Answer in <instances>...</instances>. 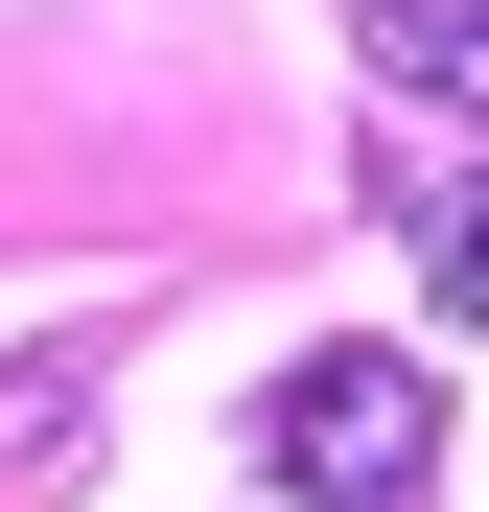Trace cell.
Masks as SVG:
<instances>
[{
	"label": "cell",
	"mask_w": 489,
	"mask_h": 512,
	"mask_svg": "<svg viewBox=\"0 0 489 512\" xmlns=\"http://www.w3.org/2000/svg\"><path fill=\"white\" fill-rule=\"evenodd\" d=\"M257 466H280L303 512H420V489H443V373H420V350H303V373L257 396Z\"/></svg>",
	"instance_id": "6da1fadb"
},
{
	"label": "cell",
	"mask_w": 489,
	"mask_h": 512,
	"mask_svg": "<svg viewBox=\"0 0 489 512\" xmlns=\"http://www.w3.org/2000/svg\"><path fill=\"white\" fill-rule=\"evenodd\" d=\"M350 47L396 70V94H443V117H489V0H350Z\"/></svg>",
	"instance_id": "7a4b0ae2"
},
{
	"label": "cell",
	"mask_w": 489,
	"mask_h": 512,
	"mask_svg": "<svg viewBox=\"0 0 489 512\" xmlns=\"http://www.w3.org/2000/svg\"><path fill=\"white\" fill-rule=\"evenodd\" d=\"M396 210H420V303H466V326H489V163H420Z\"/></svg>",
	"instance_id": "3957f363"
}]
</instances>
